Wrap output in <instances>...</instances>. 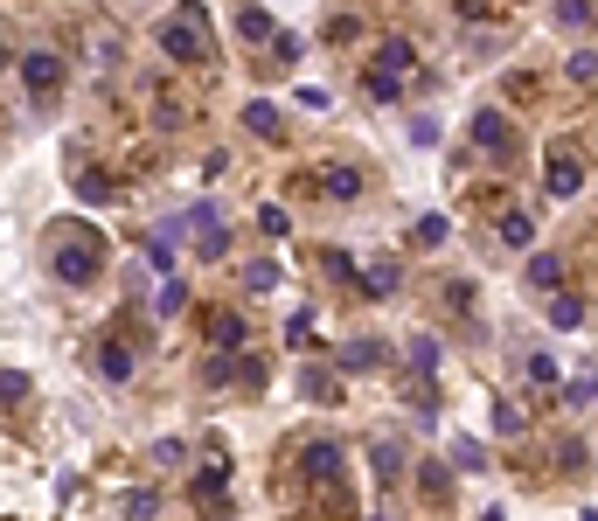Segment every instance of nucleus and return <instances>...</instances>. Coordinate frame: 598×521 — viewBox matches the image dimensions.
<instances>
[{
  "label": "nucleus",
  "instance_id": "obj_16",
  "mask_svg": "<svg viewBox=\"0 0 598 521\" xmlns=\"http://www.w3.org/2000/svg\"><path fill=\"white\" fill-rule=\"evenodd\" d=\"M383 362H390V348H383L376 334H362V341L341 348V369H348V376H369V369H383Z\"/></svg>",
  "mask_w": 598,
  "mask_h": 521
},
{
  "label": "nucleus",
  "instance_id": "obj_4",
  "mask_svg": "<svg viewBox=\"0 0 598 521\" xmlns=\"http://www.w3.org/2000/svg\"><path fill=\"white\" fill-rule=\"evenodd\" d=\"M188 501H195L209 521H230L237 515V501H230V466H223V459L195 466V473H188Z\"/></svg>",
  "mask_w": 598,
  "mask_h": 521
},
{
  "label": "nucleus",
  "instance_id": "obj_19",
  "mask_svg": "<svg viewBox=\"0 0 598 521\" xmlns=\"http://www.w3.org/2000/svg\"><path fill=\"white\" fill-rule=\"evenodd\" d=\"M397 285H404V271H397V258H376L369 271H362V292H369V299H390Z\"/></svg>",
  "mask_w": 598,
  "mask_h": 521
},
{
  "label": "nucleus",
  "instance_id": "obj_26",
  "mask_svg": "<svg viewBox=\"0 0 598 521\" xmlns=\"http://www.w3.org/2000/svg\"><path fill=\"white\" fill-rule=\"evenodd\" d=\"M557 376H564V369H557V362H550V355L536 348V355H529V376H522V383H529V390H557Z\"/></svg>",
  "mask_w": 598,
  "mask_h": 521
},
{
  "label": "nucleus",
  "instance_id": "obj_14",
  "mask_svg": "<svg viewBox=\"0 0 598 521\" xmlns=\"http://www.w3.org/2000/svg\"><path fill=\"white\" fill-rule=\"evenodd\" d=\"M91 362H98V376H105V383H133V348H126L119 334H105V341L91 348Z\"/></svg>",
  "mask_w": 598,
  "mask_h": 521
},
{
  "label": "nucleus",
  "instance_id": "obj_23",
  "mask_svg": "<svg viewBox=\"0 0 598 521\" xmlns=\"http://www.w3.org/2000/svg\"><path fill=\"white\" fill-rule=\"evenodd\" d=\"M411 369H418V383H432V369H439V334H418L411 341V355H404Z\"/></svg>",
  "mask_w": 598,
  "mask_h": 521
},
{
  "label": "nucleus",
  "instance_id": "obj_28",
  "mask_svg": "<svg viewBox=\"0 0 598 521\" xmlns=\"http://www.w3.org/2000/svg\"><path fill=\"white\" fill-rule=\"evenodd\" d=\"M557 21H564V28H592L598 0H557Z\"/></svg>",
  "mask_w": 598,
  "mask_h": 521
},
{
  "label": "nucleus",
  "instance_id": "obj_29",
  "mask_svg": "<svg viewBox=\"0 0 598 521\" xmlns=\"http://www.w3.org/2000/svg\"><path fill=\"white\" fill-rule=\"evenodd\" d=\"M494 431H501V438H522V431H529V417H522V410L501 396V403H494Z\"/></svg>",
  "mask_w": 598,
  "mask_h": 521
},
{
  "label": "nucleus",
  "instance_id": "obj_10",
  "mask_svg": "<svg viewBox=\"0 0 598 521\" xmlns=\"http://www.w3.org/2000/svg\"><path fill=\"white\" fill-rule=\"evenodd\" d=\"M70 188H77V202H91V209H105L119 188H112V174L105 167H91V160H70Z\"/></svg>",
  "mask_w": 598,
  "mask_h": 521
},
{
  "label": "nucleus",
  "instance_id": "obj_5",
  "mask_svg": "<svg viewBox=\"0 0 598 521\" xmlns=\"http://www.w3.org/2000/svg\"><path fill=\"white\" fill-rule=\"evenodd\" d=\"M14 63H21V91H28V98H42V105H49V98L63 91V77H70L56 49H21Z\"/></svg>",
  "mask_w": 598,
  "mask_h": 521
},
{
  "label": "nucleus",
  "instance_id": "obj_15",
  "mask_svg": "<svg viewBox=\"0 0 598 521\" xmlns=\"http://www.w3.org/2000/svg\"><path fill=\"white\" fill-rule=\"evenodd\" d=\"M230 21H237V42H272V35H279V21H272L258 0H237V14H230Z\"/></svg>",
  "mask_w": 598,
  "mask_h": 521
},
{
  "label": "nucleus",
  "instance_id": "obj_22",
  "mask_svg": "<svg viewBox=\"0 0 598 521\" xmlns=\"http://www.w3.org/2000/svg\"><path fill=\"white\" fill-rule=\"evenodd\" d=\"M550 327H564V334H578V327H585V299H571V292H557V299H550Z\"/></svg>",
  "mask_w": 598,
  "mask_h": 521
},
{
  "label": "nucleus",
  "instance_id": "obj_17",
  "mask_svg": "<svg viewBox=\"0 0 598 521\" xmlns=\"http://www.w3.org/2000/svg\"><path fill=\"white\" fill-rule=\"evenodd\" d=\"M411 63H418L411 35H383V49H376V63H369V70H383V77H404Z\"/></svg>",
  "mask_w": 598,
  "mask_h": 521
},
{
  "label": "nucleus",
  "instance_id": "obj_1",
  "mask_svg": "<svg viewBox=\"0 0 598 521\" xmlns=\"http://www.w3.org/2000/svg\"><path fill=\"white\" fill-rule=\"evenodd\" d=\"M49 271L63 278V285H98V271H105V237L84 223H70V230H56L49 237Z\"/></svg>",
  "mask_w": 598,
  "mask_h": 521
},
{
  "label": "nucleus",
  "instance_id": "obj_37",
  "mask_svg": "<svg viewBox=\"0 0 598 521\" xmlns=\"http://www.w3.org/2000/svg\"><path fill=\"white\" fill-rule=\"evenodd\" d=\"M564 396H571V403H598V376H592V369H585V376H571Z\"/></svg>",
  "mask_w": 598,
  "mask_h": 521
},
{
  "label": "nucleus",
  "instance_id": "obj_6",
  "mask_svg": "<svg viewBox=\"0 0 598 521\" xmlns=\"http://www.w3.org/2000/svg\"><path fill=\"white\" fill-rule=\"evenodd\" d=\"M466 139H473V146H480L487 160H515V153H522V139H515V126H508V119H501L494 105H480V112L466 119Z\"/></svg>",
  "mask_w": 598,
  "mask_h": 521
},
{
  "label": "nucleus",
  "instance_id": "obj_24",
  "mask_svg": "<svg viewBox=\"0 0 598 521\" xmlns=\"http://www.w3.org/2000/svg\"><path fill=\"white\" fill-rule=\"evenodd\" d=\"M362 91H369L376 105H397V98H404V77H383V70H362Z\"/></svg>",
  "mask_w": 598,
  "mask_h": 521
},
{
  "label": "nucleus",
  "instance_id": "obj_8",
  "mask_svg": "<svg viewBox=\"0 0 598 521\" xmlns=\"http://www.w3.org/2000/svg\"><path fill=\"white\" fill-rule=\"evenodd\" d=\"M181 223H188V237H195V258H202V264H216L223 251H230V230H223L216 202H195V209H188Z\"/></svg>",
  "mask_w": 598,
  "mask_h": 521
},
{
  "label": "nucleus",
  "instance_id": "obj_20",
  "mask_svg": "<svg viewBox=\"0 0 598 521\" xmlns=\"http://www.w3.org/2000/svg\"><path fill=\"white\" fill-rule=\"evenodd\" d=\"M529 285H536V292H557V285H564V258H557V251H536V258H529Z\"/></svg>",
  "mask_w": 598,
  "mask_h": 521
},
{
  "label": "nucleus",
  "instance_id": "obj_33",
  "mask_svg": "<svg viewBox=\"0 0 598 521\" xmlns=\"http://www.w3.org/2000/svg\"><path fill=\"white\" fill-rule=\"evenodd\" d=\"M181 306H188V285H181V278H167V285H160V320H174Z\"/></svg>",
  "mask_w": 598,
  "mask_h": 521
},
{
  "label": "nucleus",
  "instance_id": "obj_43",
  "mask_svg": "<svg viewBox=\"0 0 598 521\" xmlns=\"http://www.w3.org/2000/svg\"><path fill=\"white\" fill-rule=\"evenodd\" d=\"M578 521H598V508H585V515H578Z\"/></svg>",
  "mask_w": 598,
  "mask_h": 521
},
{
  "label": "nucleus",
  "instance_id": "obj_18",
  "mask_svg": "<svg viewBox=\"0 0 598 521\" xmlns=\"http://www.w3.org/2000/svg\"><path fill=\"white\" fill-rule=\"evenodd\" d=\"M418 494H425L432 508H446V501H452V466H446V459H425V466H418Z\"/></svg>",
  "mask_w": 598,
  "mask_h": 521
},
{
  "label": "nucleus",
  "instance_id": "obj_13",
  "mask_svg": "<svg viewBox=\"0 0 598 521\" xmlns=\"http://www.w3.org/2000/svg\"><path fill=\"white\" fill-rule=\"evenodd\" d=\"M543 181H550V195H557V202H571V195L585 188V160H578V153H550Z\"/></svg>",
  "mask_w": 598,
  "mask_h": 521
},
{
  "label": "nucleus",
  "instance_id": "obj_25",
  "mask_svg": "<svg viewBox=\"0 0 598 521\" xmlns=\"http://www.w3.org/2000/svg\"><path fill=\"white\" fill-rule=\"evenodd\" d=\"M501 237H508L515 251H522V244H536V216H529V209H508V216H501Z\"/></svg>",
  "mask_w": 598,
  "mask_h": 521
},
{
  "label": "nucleus",
  "instance_id": "obj_35",
  "mask_svg": "<svg viewBox=\"0 0 598 521\" xmlns=\"http://www.w3.org/2000/svg\"><path fill=\"white\" fill-rule=\"evenodd\" d=\"M244 285H251V292H272V285H279V264H244Z\"/></svg>",
  "mask_w": 598,
  "mask_h": 521
},
{
  "label": "nucleus",
  "instance_id": "obj_2",
  "mask_svg": "<svg viewBox=\"0 0 598 521\" xmlns=\"http://www.w3.org/2000/svg\"><path fill=\"white\" fill-rule=\"evenodd\" d=\"M160 49H167L174 63H195V70H202V63L216 56V42H209V14H202L195 0H181V7L160 21Z\"/></svg>",
  "mask_w": 598,
  "mask_h": 521
},
{
  "label": "nucleus",
  "instance_id": "obj_34",
  "mask_svg": "<svg viewBox=\"0 0 598 521\" xmlns=\"http://www.w3.org/2000/svg\"><path fill=\"white\" fill-rule=\"evenodd\" d=\"M126 515H133V521H153V515H160V494H153V487L126 494Z\"/></svg>",
  "mask_w": 598,
  "mask_h": 521
},
{
  "label": "nucleus",
  "instance_id": "obj_21",
  "mask_svg": "<svg viewBox=\"0 0 598 521\" xmlns=\"http://www.w3.org/2000/svg\"><path fill=\"white\" fill-rule=\"evenodd\" d=\"M299 390L313 396V403H341V383H334V369H299Z\"/></svg>",
  "mask_w": 598,
  "mask_h": 521
},
{
  "label": "nucleus",
  "instance_id": "obj_32",
  "mask_svg": "<svg viewBox=\"0 0 598 521\" xmlns=\"http://www.w3.org/2000/svg\"><path fill=\"white\" fill-rule=\"evenodd\" d=\"M258 230H265V237H286V230H293V216H286L279 202H265V209H258Z\"/></svg>",
  "mask_w": 598,
  "mask_h": 521
},
{
  "label": "nucleus",
  "instance_id": "obj_40",
  "mask_svg": "<svg viewBox=\"0 0 598 521\" xmlns=\"http://www.w3.org/2000/svg\"><path fill=\"white\" fill-rule=\"evenodd\" d=\"M140 251H147V264H153V271H174V251H167V244H160V237H147V244H140Z\"/></svg>",
  "mask_w": 598,
  "mask_h": 521
},
{
  "label": "nucleus",
  "instance_id": "obj_12",
  "mask_svg": "<svg viewBox=\"0 0 598 521\" xmlns=\"http://www.w3.org/2000/svg\"><path fill=\"white\" fill-rule=\"evenodd\" d=\"M313 188H320L327 202H355V195H362V167L334 160V167H320V174H313Z\"/></svg>",
  "mask_w": 598,
  "mask_h": 521
},
{
  "label": "nucleus",
  "instance_id": "obj_27",
  "mask_svg": "<svg viewBox=\"0 0 598 521\" xmlns=\"http://www.w3.org/2000/svg\"><path fill=\"white\" fill-rule=\"evenodd\" d=\"M452 466H459V473H487V445H480V438H459V445H452Z\"/></svg>",
  "mask_w": 598,
  "mask_h": 521
},
{
  "label": "nucleus",
  "instance_id": "obj_31",
  "mask_svg": "<svg viewBox=\"0 0 598 521\" xmlns=\"http://www.w3.org/2000/svg\"><path fill=\"white\" fill-rule=\"evenodd\" d=\"M14 403H28V376L0 369V410H14Z\"/></svg>",
  "mask_w": 598,
  "mask_h": 521
},
{
  "label": "nucleus",
  "instance_id": "obj_41",
  "mask_svg": "<svg viewBox=\"0 0 598 521\" xmlns=\"http://www.w3.org/2000/svg\"><path fill=\"white\" fill-rule=\"evenodd\" d=\"M411 139H418V146H432V139H439V119H432V112H418V119H411Z\"/></svg>",
  "mask_w": 598,
  "mask_h": 521
},
{
  "label": "nucleus",
  "instance_id": "obj_44",
  "mask_svg": "<svg viewBox=\"0 0 598 521\" xmlns=\"http://www.w3.org/2000/svg\"><path fill=\"white\" fill-rule=\"evenodd\" d=\"M369 521H383V515H369Z\"/></svg>",
  "mask_w": 598,
  "mask_h": 521
},
{
  "label": "nucleus",
  "instance_id": "obj_11",
  "mask_svg": "<svg viewBox=\"0 0 598 521\" xmlns=\"http://www.w3.org/2000/svg\"><path fill=\"white\" fill-rule=\"evenodd\" d=\"M244 132H251V139H272V146H279V139H286V112H279L272 98H244Z\"/></svg>",
  "mask_w": 598,
  "mask_h": 521
},
{
  "label": "nucleus",
  "instance_id": "obj_38",
  "mask_svg": "<svg viewBox=\"0 0 598 521\" xmlns=\"http://www.w3.org/2000/svg\"><path fill=\"white\" fill-rule=\"evenodd\" d=\"M181 459H188L181 438H160V445H153V466H181Z\"/></svg>",
  "mask_w": 598,
  "mask_h": 521
},
{
  "label": "nucleus",
  "instance_id": "obj_42",
  "mask_svg": "<svg viewBox=\"0 0 598 521\" xmlns=\"http://www.w3.org/2000/svg\"><path fill=\"white\" fill-rule=\"evenodd\" d=\"M7 63H14V49H7V35H0V70H7Z\"/></svg>",
  "mask_w": 598,
  "mask_h": 521
},
{
  "label": "nucleus",
  "instance_id": "obj_3",
  "mask_svg": "<svg viewBox=\"0 0 598 521\" xmlns=\"http://www.w3.org/2000/svg\"><path fill=\"white\" fill-rule=\"evenodd\" d=\"M293 480L299 494H327V487H348V452L334 438H306L293 452Z\"/></svg>",
  "mask_w": 598,
  "mask_h": 521
},
{
  "label": "nucleus",
  "instance_id": "obj_30",
  "mask_svg": "<svg viewBox=\"0 0 598 521\" xmlns=\"http://www.w3.org/2000/svg\"><path fill=\"white\" fill-rule=\"evenodd\" d=\"M411 244H418V251H432V244H446V216H418V230H411Z\"/></svg>",
  "mask_w": 598,
  "mask_h": 521
},
{
  "label": "nucleus",
  "instance_id": "obj_36",
  "mask_svg": "<svg viewBox=\"0 0 598 521\" xmlns=\"http://www.w3.org/2000/svg\"><path fill=\"white\" fill-rule=\"evenodd\" d=\"M299 49H306V42H299L293 28H279V35H272V63H299Z\"/></svg>",
  "mask_w": 598,
  "mask_h": 521
},
{
  "label": "nucleus",
  "instance_id": "obj_7",
  "mask_svg": "<svg viewBox=\"0 0 598 521\" xmlns=\"http://www.w3.org/2000/svg\"><path fill=\"white\" fill-rule=\"evenodd\" d=\"M202 334H209L216 355H244V348H251V320H244L237 306H209V313H202Z\"/></svg>",
  "mask_w": 598,
  "mask_h": 521
},
{
  "label": "nucleus",
  "instance_id": "obj_9",
  "mask_svg": "<svg viewBox=\"0 0 598 521\" xmlns=\"http://www.w3.org/2000/svg\"><path fill=\"white\" fill-rule=\"evenodd\" d=\"M369 473H376V487H404V473H411V452H404L397 438H376V445H369Z\"/></svg>",
  "mask_w": 598,
  "mask_h": 521
},
{
  "label": "nucleus",
  "instance_id": "obj_39",
  "mask_svg": "<svg viewBox=\"0 0 598 521\" xmlns=\"http://www.w3.org/2000/svg\"><path fill=\"white\" fill-rule=\"evenodd\" d=\"M286 341H293V348H299V341H313V313H306V306L286 320Z\"/></svg>",
  "mask_w": 598,
  "mask_h": 521
}]
</instances>
